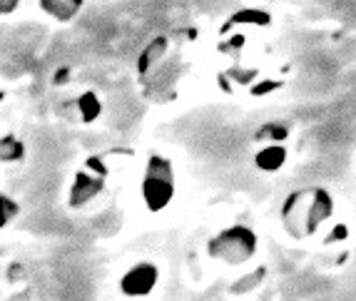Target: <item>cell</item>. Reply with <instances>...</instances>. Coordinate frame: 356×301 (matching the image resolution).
<instances>
[{
  "label": "cell",
  "instance_id": "cell-1",
  "mask_svg": "<svg viewBox=\"0 0 356 301\" xmlns=\"http://www.w3.org/2000/svg\"><path fill=\"white\" fill-rule=\"evenodd\" d=\"M207 252L212 259H220L229 266L244 264L257 252V234L250 227H229V229L220 231V234L214 236L212 242H209Z\"/></svg>",
  "mask_w": 356,
  "mask_h": 301
},
{
  "label": "cell",
  "instance_id": "cell-2",
  "mask_svg": "<svg viewBox=\"0 0 356 301\" xmlns=\"http://www.w3.org/2000/svg\"><path fill=\"white\" fill-rule=\"evenodd\" d=\"M175 197V170L172 162L154 154L147 162V172L143 179V200L149 212L165 209Z\"/></svg>",
  "mask_w": 356,
  "mask_h": 301
},
{
  "label": "cell",
  "instance_id": "cell-3",
  "mask_svg": "<svg viewBox=\"0 0 356 301\" xmlns=\"http://www.w3.org/2000/svg\"><path fill=\"white\" fill-rule=\"evenodd\" d=\"M157 279H160L157 266L149 264V261H140L120 279V291L125 296H132V299H140V296L152 294V289L157 286Z\"/></svg>",
  "mask_w": 356,
  "mask_h": 301
},
{
  "label": "cell",
  "instance_id": "cell-4",
  "mask_svg": "<svg viewBox=\"0 0 356 301\" xmlns=\"http://www.w3.org/2000/svg\"><path fill=\"white\" fill-rule=\"evenodd\" d=\"M309 197H312V187L299 189V192H291V195L284 200V207H282V222H284V229L289 231L294 239L307 236V231H304V219H307Z\"/></svg>",
  "mask_w": 356,
  "mask_h": 301
},
{
  "label": "cell",
  "instance_id": "cell-5",
  "mask_svg": "<svg viewBox=\"0 0 356 301\" xmlns=\"http://www.w3.org/2000/svg\"><path fill=\"white\" fill-rule=\"evenodd\" d=\"M334 214V200L324 187H312V197L307 204V219H304V231L314 234L324 222Z\"/></svg>",
  "mask_w": 356,
  "mask_h": 301
},
{
  "label": "cell",
  "instance_id": "cell-6",
  "mask_svg": "<svg viewBox=\"0 0 356 301\" xmlns=\"http://www.w3.org/2000/svg\"><path fill=\"white\" fill-rule=\"evenodd\" d=\"M102 192V177H92L88 172H77L75 182H72L70 189V207L80 209L85 207L90 200H95L97 195Z\"/></svg>",
  "mask_w": 356,
  "mask_h": 301
},
{
  "label": "cell",
  "instance_id": "cell-7",
  "mask_svg": "<svg viewBox=\"0 0 356 301\" xmlns=\"http://www.w3.org/2000/svg\"><path fill=\"white\" fill-rule=\"evenodd\" d=\"M284 162H286V147L272 145V142L254 154V165H257V170H261V172H277V170H282Z\"/></svg>",
  "mask_w": 356,
  "mask_h": 301
},
{
  "label": "cell",
  "instance_id": "cell-8",
  "mask_svg": "<svg viewBox=\"0 0 356 301\" xmlns=\"http://www.w3.org/2000/svg\"><path fill=\"white\" fill-rule=\"evenodd\" d=\"M165 53H167V38H154V40L143 50L140 60H137V70L145 75V72H147L149 67L154 65V63H160Z\"/></svg>",
  "mask_w": 356,
  "mask_h": 301
},
{
  "label": "cell",
  "instance_id": "cell-9",
  "mask_svg": "<svg viewBox=\"0 0 356 301\" xmlns=\"http://www.w3.org/2000/svg\"><path fill=\"white\" fill-rule=\"evenodd\" d=\"M77 113H80V122H95L97 115H100V100H97L92 92H83L77 97Z\"/></svg>",
  "mask_w": 356,
  "mask_h": 301
},
{
  "label": "cell",
  "instance_id": "cell-10",
  "mask_svg": "<svg viewBox=\"0 0 356 301\" xmlns=\"http://www.w3.org/2000/svg\"><path fill=\"white\" fill-rule=\"evenodd\" d=\"M40 6H42V10L55 15L58 20H70L72 15L80 10L83 3H77V0H67V3H50V0H42Z\"/></svg>",
  "mask_w": 356,
  "mask_h": 301
},
{
  "label": "cell",
  "instance_id": "cell-11",
  "mask_svg": "<svg viewBox=\"0 0 356 301\" xmlns=\"http://www.w3.org/2000/svg\"><path fill=\"white\" fill-rule=\"evenodd\" d=\"M239 23H247V25H269L272 23V18H269V13L264 10H239L237 15H232L229 20H227V28H232V25H239Z\"/></svg>",
  "mask_w": 356,
  "mask_h": 301
},
{
  "label": "cell",
  "instance_id": "cell-12",
  "mask_svg": "<svg viewBox=\"0 0 356 301\" xmlns=\"http://www.w3.org/2000/svg\"><path fill=\"white\" fill-rule=\"evenodd\" d=\"M25 152L23 142L15 140V137H6V140H0V162H15L20 160Z\"/></svg>",
  "mask_w": 356,
  "mask_h": 301
},
{
  "label": "cell",
  "instance_id": "cell-13",
  "mask_svg": "<svg viewBox=\"0 0 356 301\" xmlns=\"http://www.w3.org/2000/svg\"><path fill=\"white\" fill-rule=\"evenodd\" d=\"M286 137H289V130H286L284 124H274V122H267L257 132V140H272V145H280Z\"/></svg>",
  "mask_w": 356,
  "mask_h": 301
},
{
  "label": "cell",
  "instance_id": "cell-14",
  "mask_svg": "<svg viewBox=\"0 0 356 301\" xmlns=\"http://www.w3.org/2000/svg\"><path fill=\"white\" fill-rule=\"evenodd\" d=\"M15 214H18V204H15L10 197L0 195V229H3V227H6Z\"/></svg>",
  "mask_w": 356,
  "mask_h": 301
},
{
  "label": "cell",
  "instance_id": "cell-15",
  "mask_svg": "<svg viewBox=\"0 0 356 301\" xmlns=\"http://www.w3.org/2000/svg\"><path fill=\"white\" fill-rule=\"evenodd\" d=\"M229 75L234 77V83H239V85H250L252 80L257 77V70H232Z\"/></svg>",
  "mask_w": 356,
  "mask_h": 301
},
{
  "label": "cell",
  "instance_id": "cell-16",
  "mask_svg": "<svg viewBox=\"0 0 356 301\" xmlns=\"http://www.w3.org/2000/svg\"><path fill=\"white\" fill-rule=\"evenodd\" d=\"M277 88H280V83H274V80H261L259 85L252 88V95H254V97H261V95L272 92V90H277Z\"/></svg>",
  "mask_w": 356,
  "mask_h": 301
},
{
  "label": "cell",
  "instance_id": "cell-17",
  "mask_svg": "<svg viewBox=\"0 0 356 301\" xmlns=\"http://www.w3.org/2000/svg\"><path fill=\"white\" fill-rule=\"evenodd\" d=\"M346 236H349V229H346L344 225H337V229L329 231L327 244H332V242H341V239H346Z\"/></svg>",
  "mask_w": 356,
  "mask_h": 301
},
{
  "label": "cell",
  "instance_id": "cell-18",
  "mask_svg": "<svg viewBox=\"0 0 356 301\" xmlns=\"http://www.w3.org/2000/svg\"><path fill=\"white\" fill-rule=\"evenodd\" d=\"M18 0H0V13H13V10H18Z\"/></svg>",
  "mask_w": 356,
  "mask_h": 301
},
{
  "label": "cell",
  "instance_id": "cell-19",
  "mask_svg": "<svg viewBox=\"0 0 356 301\" xmlns=\"http://www.w3.org/2000/svg\"><path fill=\"white\" fill-rule=\"evenodd\" d=\"M0 100H3V92H0Z\"/></svg>",
  "mask_w": 356,
  "mask_h": 301
}]
</instances>
